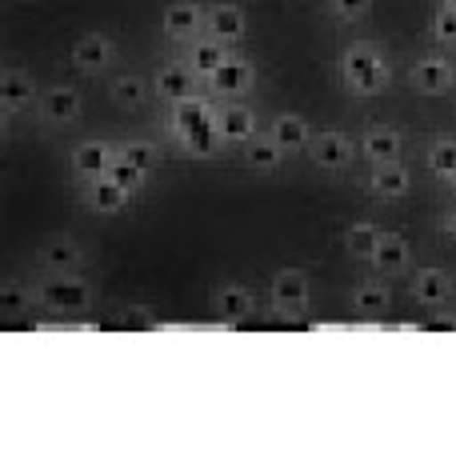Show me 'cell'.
<instances>
[{
    "mask_svg": "<svg viewBox=\"0 0 456 456\" xmlns=\"http://www.w3.org/2000/svg\"><path fill=\"white\" fill-rule=\"evenodd\" d=\"M404 152V136L401 128L393 125H369L361 136V157L369 160V165H388V160H401Z\"/></svg>",
    "mask_w": 456,
    "mask_h": 456,
    "instance_id": "cell-15",
    "label": "cell"
},
{
    "mask_svg": "<svg viewBox=\"0 0 456 456\" xmlns=\"http://www.w3.org/2000/svg\"><path fill=\"white\" fill-rule=\"evenodd\" d=\"M377 240H380V228L369 224V221H356V224L345 228V252L353 260H364V265H369L372 252H377Z\"/></svg>",
    "mask_w": 456,
    "mask_h": 456,
    "instance_id": "cell-29",
    "label": "cell"
},
{
    "mask_svg": "<svg viewBox=\"0 0 456 456\" xmlns=\"http://www.w3.org/2000/svg\"><path fill=\"white\" fill-rule=\"evenodd\" d=\"M80 265H85V244L72 236H48L37 248L40 273H80Z\"/></svg>",
    "mask_w": 456,
    "mask_h": 456,
    "instance_id": "cell-12",
    "label": "cell"
},
{
    "mask_svg": "<svg viewBox=\"0 0 456 456\" xmlns=\"http://www.w3.org/2000/svg\"><path fill=\"white\" fill-rule=\"evenodd\" d=\"M268 300H273V313L284 316V321H300L313 305V284H308V273L300 268H281L268 284Z\"/></svg>",
    "mask_w": 456,
    "mask_h": 456,
    "instance_id": "cell-3",
    "label": "cell"
},
{
    "mask_svg": "<svg viewBox=\"0 0 456 456\" xmlns=\"http://www.w3.org/2000/svg\"><path fill=\"white\" fill-rule=\"evenodd\" d=\"M265 133L273 136V141L281 144L284 152H308V141H313V128H308V120L297 117V112H276V117L268 120Z\"/></svg>",
    "mask_w": 456,
    "mask_h": 456,
    "instance_id": "cell-22",
    "label": "cell"
},
{
    "mask_svg": "<svg viewBox=\"0 0 456 456\" xmlns=\"http://www.w3.org/2000/svg\"><path fill=\"white\" fill-rule=\"evenodd\" d=\"M256 85V69H252L248 56H228L216 72L205 77V93L208 96H221V101H232V96H244L248 88Z\"/></svg>",
    "mask_w": 456,
    "mask_h": 456,
    "instance_id": "cell-6",
    "label": "cell"
},
{
    "mask_svg": "<svg viewBox=\"0 0 456 456\" xmlns=\"http://www.w3.org/2000/svg\"><path fill=\"white\" fill-rule=\"evenodd\" d=\"M329 12L345 24H356L372 12V0H329Z\"/></svg>",
    "mask_w": 456,
    "mask_h": 456,
    "instance_id": "cell-35",
    "label": "cell"
},
{
    "mask_svg": "<svg viewBox=\"0 0 456 456\" xmlns=\"http://www.w3.org/2000/svg\"><path fill=\"white\" fill-rule=\"evenodd\" d=\"M93 300H96L93 281L80 273H45V281L37 284V305L56 316L85 313V308H93Z\"/></svg>",
    "mask_w": 456,
    "mask_h": 456,
    "instance_id": "cell-2",
    "label": "cell"
},
{
    "mask_svg": "<svg viewBox=\"0 0 456 456\" xmlns=\"http://www.w3.org/2000/svg\"><path fill=\"white\" fill-rule=\"evenodd\" d=\"M372 273L385 276V281H393V276L409 273L412 268V244L404 240L401 232H385L380 228V240H377V252H372Z\"/></svg>",
    "mask_w": 456,
    "mask_h": 456,
    "instance_id": "cell-10",
    "label": "cell"
},
{
    "mask_svg": "<svg viewBox=\"0 0 456 456\" xmlns=\"http://www.w3.org/2000/svg\"><path fill=\"white\" fill-rule=\"evenodd\" d=\"M117 160H128V165L144 168V173H157V168H160V144H152V141H125V144H117Z\"/></svg>",
    "mask_w": 456,
    "mask_h": 456,
    "instance_id": "cell-31",
    "label": "cell"
},
{
    "mask_svg": "<svg viewBox=\"0 0 456 456\" xmlns=\"http://www.w3.org/2000/svg\"><path fill=\"white\" fill-rule=\"evenodd\" d=\"M112 160H117V144H109V141H80L77 149H72L69 165H72V173L88 184V181H101V176L109 173Z\"/></svg>",
    "mask_w": 456,
    "mask_h": 456,
    "instance_id": "cell-14",
    "label": "cell"
},
{
    "mask_svg": "<svg viewBox=\"0 0 456 456\" xmlns=\"http://www.w3.org/2000/svg\"><path fill=\"white\" fill-rule=\"evenodd\" d=\"M37 80L28 77L24 69H4L0 72V109H4V117H16V112H24L28 104H37Z\"/></svg>",
    "mask_w": 456,
    "mask_h": 456,
    "instance_id": "cell-17",
    "label": "cell"
},
{
    "mask_svg": "<svg viewBox=\"0 0 456 456\" xmlns=\"http://www.w3.org/2000/svg\"><path fill=\"white\" fill-rule=\"evenodd\" d=\"M176 144H181L189 157H200V160H213L216 152L224 149V136L216 133V117L208 120V125H200V128H192V133H184V136H176Z\"/></svg>",
    "mask_w": 456,
    "mask_h": 456,
    "instance_id": "cell-27",
    "label": "cell"
},
{
    "mask_svg": "<svg viewBox=\"0 0 456 456\" xmlns=\"http://www.w3.org/2000/svg\"><path fill=\"white\" fill-rule=\"evenodd\" d=\"M69 61H72V69L77 72L96 77V72H104L112 61H117V45H112L104 32H85V37L69 48Z\"/></svg>",
    "mask_w": 456,
    "mask_h": 456,
    "instance_id": "cell-9",
    "label": "cell"
},
{
    "mask_svg": "<svg viewBox=\"0 0 456 456\" xmlns=\"http://www.w3.org/2000/svg\"><path fill=\"white\" fill-rule=\"evenodd\" d=\"M388 305H393V292H388L385 276H369V281H361L353 289V308L364 321H380L388 313Z\"/></svg>",
    "mask_w": 456,
    "mask_h": 456,
    "instance_id": "cell-24",
    "label": "cell"
},
{
    "mask_svg": "<svg viewBox=\"0 0 456 456\" xmlns=\"http://www.w3.org/2000/svg\"><path fill=\"white\" fill-rule=\"evenodd\" d=\"M120 321H125V324H141V329H152V324H157V316H152V308L128 305V308H120Z\"/></svg>",
    "mask_w": 456,
    "mask_h": 456,
    "instance_id": "cell-36",
    "label": "cell"
},
{
    "mask_svg": "<svg viewBox=\"0 0 456 456\" xmlns=\"http://www.w3.org/2000/svg\"><path fill=\"white\" fill-rule=\"evenodd\" d=\"M308 160H313L316 168H324V173H345L356 160V144H353V136L340 133V128H321V133H313V141H308Z\"/></svg>",
    "mask_w": 456,
    "mask_h": 456,
    "instance_id": "cell-5",
    "label": "cell"
},
{
    "mask_svg": "<svg viewBox=\"0 0 456 456\" xmlns=\"http://www.w3.org/2000/svg\"><path fill=\"white\" fill-rule=\"evenodd\" d=\"M240 160H244V168H252V173H276L284 160V149L268 133H256L252 141L240 144Z\"/></svg>",
    "mask_w": 456,
    "mask_h": 456,
    "instance_id": "cell-26",
    "label": "cell"
},
{
    "mask_svg": "<svg viewBox=\"0 0 456 456\" xmlns=\"http://www.w3.org/2000/svg\"><path fill=\"white\" fill-rule=\"evenodd\" d=\"M441 232L449 236V240H456V208H444L441 213Z\"/></svg>",
    "mask_w": 456,
    "mask_h": 456,
    "instance_id": "cell-37",
    "label": "cell"
},
{
    "mask_svg": "<svg viewBox=\"0 0 456 456\" xmlns=\"http://www.w3.org/2000/svg\"><path fill=\"white\" fill-rule=\"evenodd\" d=\"M228 56H232V45H224V40H213L205 32V37H197V40H189V45H184V53H181V61L189 64L192 72H197L200 80L208 77V72H216L221 69V64L228 61Z\"/></svg>",
    "mask_w": 456,
    "mask_h": 456,
    "instance_id": "cell-18",
    "label": "cell"
},
{
    "mask_svg": "<svg viewBox=\"0 0 456 456\" xmlns=\"http://www.w3.org/2000/svg\"><path fill=\"white\" fill-rule=\"evenodd\" d=\"M216 133L224 136V144H244L260 133L256 128V112L248 104H232L228 101L224 109H216Z\"/></svg>",
    "mask_w": 456,
    "mask_h": 456,
    "instance_id": "cell-21",
    "label": "cell"
},
{
    "mask_svg": "<svg viewBox=\"0 0 456 456\" xmlns=\"http://www.w3.org/2000/svg\"><path fill=\"white\" fill-rule=\"evenodd\" d=\"M205 32L213 40H224V45H240L244 32H248V16L240 4L216 0V4H205Z\"/></svg>",
    "mask_w": 456,
    "mask_h": 456,
    "instance_id": "cell-13",
    "label": "cell"
},
{
    "mask_svg": "<svg viewBox=\"0 0 456 456\" xmlns=\"http://www.w3.org/2000/svg\"><path fill=\"white\" fill-rule=\"evenodd\" d=\"M340 85L353 96H377L388 85V61L380 53V45L372 40H353L340 53Z\"/></svg>",
    "mask_w": 456,
    "mask_h": 456,
    "instance_id": "cell-1",
    "label": "cell"
},
{
    "mask_svg": "<svg viewBox=\"0 0 456 456\" xmlns=\"http://www.w3.org/2000/svg\"><path fill=\"white\" fill-rule=\"evenodd\" d=\"M37 109L45 125L61 128V125H77L80 112H85V101H80V93L72 85H53L37 96Z\"/></svg>",
    "mask_w": 456,
    "mask_h": 456,
    "instance_id": "cell-8",
    "label": "cell"
},
{
    "mask_svg": "<svg viewBox=\"0 0 456 456\" xmlns=\"http://www.w3.org/2000/svg\"><path fill=\"white\" fill-rule=\"evenodd\" d=\"M425 165H428V173L441 176V181L452 173V168H456V141H452V136H436V141L428 144Z\"/></svg>",
    "mask_w": 456,
    "mask_h": 456,
    "instance_id": "cell-32",
    "label": "cell"
},
{
    "mask_svg": "<svg viewBox=\"0 0 456 456\" xmlns=\"http://www.w3.org/2000/svg\"><path fill=\"white\" fill-rule=\"evenodd\" d=\"M444 4H449V8H456V0H444Z\"/></svg>",
    "mask_w": 456,
    "mask_h": 456,
    "instance_id": "cell-39",
    "label": "cell"
},
{
    "mask_svg": "<svg viewBox=\"0 0 456 456\" xmlns=\"http://www.w3.org/2000/svg\"><path fill=\"white\" fill-rule=\"evenodd\" d=\"M412 189V173L401 165V160H388V165H372L369 173V192L377 200H401L409 197Z\"/></svg>",
    "mask_w": 456,
    "mask_h": 456,
    "instance_id": "cell-19",
    "label": "cell"
},
{
    "mask_svg": "<svg viewBox=\"0 0 456 456\" xmlns=\"http://www.w3.org/2000/svg\"><path fill=\"white\" fill-rule=\"evenodd\" d=\"M104 176H109V181H117L120 189L133 192V197H141L144 184H149V173H144V168H136V165H128V160H112Z\"/></svg>",
    "mask_w": 456,
    "mask_h": 456,
    "instance_id": "cell-33",
    "label": "cell"
},
{
    "mask_svg": "<svg viewBox=\"0 0 456 456\" xmlns=\"http://www.w3.org/2000/svg\"><path fill=\"white\" fill-rule=\"evenodd\" d=\"M37 305V289H28L24 281H4L0 284V313L4 316H24Z\"/></svg>",
    "mask_w": 456,
    "mask_h": 456,
    "instance_id": "cell-30",
    "label": "cell"
},
{
    "mask_svg": "<svg viewBox=\"0 0 456 456\" xmlns=\"http://www.w3.org/2000/svg\"><path fill=\"white\" fill-rule=\"evenodd\" d=\"M213 313L221 316L224 324H244L252 313H256V292L248 284H221L213 292Z\"/></svg>",
    "mask_w": 456,
    "mask_h": 456,
    "instance_id": "cell-16",
    "label": "cell"
},
{
    "mask_svg": "<svg viewBox=\"0 0 456 456\" xmlns=\"http://www.w3.org/2000/svg\"><path fill=\"white\" fill-rule=\"evenodd\" d=\"M160 28H165L168 40H176V45H189V40L205 37V8L192 4V0H176V4L165 8V16H160Z\"/></svg>",
    "mask_w": 456,
    "mask_h": 456,
    "instance_id": "cell-11",
    "label": "cell"
},
{
    "mask_svg": "<svg viewBox=\"0 0 456 456\" xmlns=\"http://www.w3.org/2000/svg\"><path fill=\"white\" fill-rule=\"evenodd\" d=\"M444 184H449V192H456V168H452L449 176H444Z\"/></svg>",
    "mask_w": 456,
    "mask_h": 456,
    "instance_id": "cell-38",
    "label": "cell"
},
{
    "mask_svg": "<svg viewBox=\"0 0 456 456\" xmlns=\"http://www.w3.org/2000/svg\"><path fill=\"white\" fill-rule=\"evenodd\" d=\"M433 40L441 48H452L456 45V8H449V4L436 8V16H433Z\"/></svg>",
    "mask_w": 456,
    "mask_h": 456,
    "instance_id": "cell-34",
    "label": "cell"
},
{
    "mask_svg": "<svg viewBox=\"0 0 456 456\" xmlns=\"http://www.w3.org/2000/svg\"><path fill=\"white\" fill-rule=\"evenodd\" d=\"M149 80L136 77V72H120V77H112L109 85V96L120 104V109H141L144 101H149Z\"/></svg>",
    "mask_w": 456,
    "mask_h": 456,
    "instance_id": "cell-28",
    "label": "cell"
},
{
    "mask_svg": "<svg viewBox=\"0 0 456 456\" xmlns=\"http://www.w3.org/2000/svg\"><path fill=\"white\" fill-rule=\"evenodd\" d=\"M409 85L417 88V93H425V96H441V93H449V88L456 85V64L449 61V56H441V53H425V56L412 61Z\"/></svg>",
    "mask_w": 456,
    "mask_h": 456,
    "instance_id": "cell-7",
    "label": "cell"
},
{
    "mask_svg": "<svg viewBox=\"0 0 456 456\" xmlns=\"http://www.w3.org/2000/svg\"><path fill=\"white\" fill-rule=\"evenodd\" d=\"M213 117H216V109H213L208 101H200V96H189V101H173V104L165 109V125H168V133H173V136L192 133V128L208 125Z\"/></svg>",
    "mask_w": 456,
    "mask_h": 456,
    "instance_id": "cell-20",
    "label": "cell"
},
{
    "mask_svg": "<svg viewBox=\"0 0 456 456\" xmlns=\"http://www.w3.org/2000/svg\"><path fill=\"white\" fill-rule=\"evenodd\" d=\"M128 200H133V192H125L117 181H109V176H101V181H88V184H85V205L93 208V213H101V216L125 213Z\"/></svg>",
    "mask_w": 456,
    "mask_h": 456,
    "instance_id": "cell-25",
    "label": "cell"
},
{
    "mask_svg": "<svg viewBox=\"0 0 456 456\" xmlns=\"http://www.w3.org/2000/svg\"><path fill=\"white\" fill-rule=\"evenodd\" d=\"M200 93H205V80H200L181 56L165 61L157 72H152V96H160L165 104L189 101V96H200Z\"/></svg>",
    "mask_w": 456,
    "mask_h": 456,
    "instance_id": "cell-4",
    "label": "cell"
},
{
    "mask_svg": "<svg viewBox=\"0 0 456 456\" xmlns=\"http://www.w3.org/2000/svg\"><path fill=\"white\" fill-rule=\"evenodd\" d=\"M452 289H456V281L444 268H417V273H412V300L425 308L444 305V300L452 297Z\"/></svg>",
    "mask_w": 456,
    "mask_h": 456,
    "instance_id": "cell-23",
    "label": "cell"
}]
</instances>
